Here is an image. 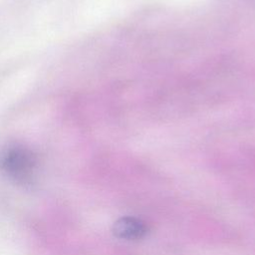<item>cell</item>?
<instances>
[{
	"instance_id": "6da1fadb",
	"label": "cell",
	"mask_w": 255,
	"mask_h": 255,
	"mask_svg": "<svg viewBox=\"0 0 255 255\" xmlns=\"http://www.w3.org/2000/svg\"><path fill=\"white\" fill-rule=\"evenodd\" d=\"M38 168L36 153L23 144H11L0 151V170L17 184L23 186L34 184Z\"/></svg>"
},
{
	"instance_id": "7a4b0ae2",
	"label": "cell",
	"mask_w": 255,
	"mask_h": 255,
	"mask_svg": "<svg viewBox=\"0 0 255 255\" xmlns=\"http://www.w3.org/2000/svg\"><path fill=\"white\" fill-rule=\"evenodd\" d=\"M112 230L116 237L126 240H138L147 234L146 224L141 219L131 216L118 219L114 223Z\"/></svg>"
}]
</instances>
